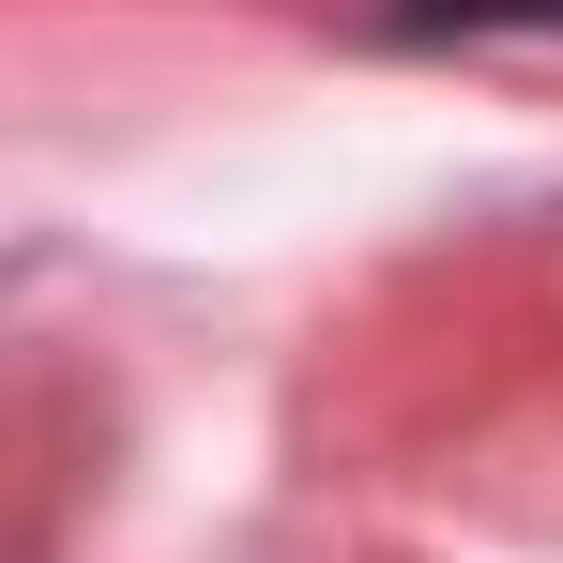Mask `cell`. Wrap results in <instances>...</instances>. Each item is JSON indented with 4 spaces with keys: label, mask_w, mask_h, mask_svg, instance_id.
<instances>
[{
    "label": "cell",
    "mask_w": 563,
    "mask_h": 563,
    "mask_svg": "<svg viewBox=\"0 0 563 563\" xmlns=\"http://www.w3.org/2000/svg\"><path fill=\"white\" fill-rule=\"evenodd\" d=\"M380 46H563V0H380Z\"/></svg>",
    "instance_id": "obj_1"
}]
</instances>
